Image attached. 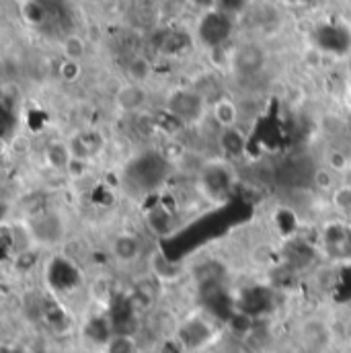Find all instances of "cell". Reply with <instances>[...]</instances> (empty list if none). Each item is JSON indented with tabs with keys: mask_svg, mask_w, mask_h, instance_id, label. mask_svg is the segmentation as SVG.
I'll use <instances>...</instances> for the list:
<instances>
[{
	"mask_svg": "<svg viewBox=\"0 0 351 353\" xmlns=\"http://www.w3.org/2000/svg\"><path fill=\"white\" fill-rule=\"evenodd\" d=\"M167 113H171L181 123L195 121L203 113V101L197 92L187 90V88H179L167 101Z\"/></svg>",
	"mask_w": 351,
	"mask_h": 353,
	"instance_id": "obj_1",
	"label": "cell"
},
{
	"mask_svg": "<svg viewBox=\"0 0 351 353\" xmlns=\"http://www.w3.org/2000/svg\"><path fill=\"white\" fill-rule=\"evenodd\" d=\"M150 72H152L150 62H148L146 58H142V56L132 58V60H130V64H128V77H130V83L142 85V83H146V81L150 79Z\"/></svg>",
	"mask_w": 351,
	"mask_h": 353,
	"instance_id": "obj_11",
	"label": "cell"
},
{
	"mask_svg": "<svg viewBox=\"0 0 351 353\" xmlns=\"http://www.w3.org/2000/svg\"><path fill=\"white\" fill-rule=\"evenodd\" d=\"M333 205L339 210H351V187H337L333 193Z\"/></svg>",
	"mask_w": 351,
	"mask_h": 353,
	"instance_id": "obj_17",
	"label": "cell"
},
{
	"mask_svg": "<svg viewBox=\"0 0 351 353\" xmlns=\"http://www.w3.org/2000/svg\"><path fill=\"white\" fill-rule=\"evenodd\" d=\"M312 185L321 193H335L337 189V173H333L329 167H319L312 175Z\"/></svg>",
	"mask_w": 351,
	"mask_h": 353,
	"instance_id": "obj_12",
	"label": "cell"
},
{
	"mask_svg": "<svg viewBox=\"0 0 351 353\" xmlns=\"http://www.w3.org/2000/svg\"><path fill=\"white\" fill-rule=\"evenodd\" d=\"M177 339L183 343V347L187 352L195 350V347H201L210 339V327L203 321H189V323H185L179 329V337Z\"/></svg>",
	"mask_w": 351,
	"mask_h": 353,
	"instance_id": "obj_8",
	"label": "cell"
},
{
	"mask_svg": "<svg viewBox=\"0 0 351 353\" xmlns=\"http://www.w3.org/2000/svg\"><path fill=\"white\" fill-rule=\"evenodd\" d=\"M81 74H83V66H81V62L64 60V62L60 64V77H62V81H66V83H74V81H79V79H81Z\"/></svg>",
	"mask_w": 351,
	"mask_h": 353,
	"instance_id": "obj_16",
	"label": "cell"
},
{
	"mask_svg": "<svg viewBox=\"0 0 351 353\" xmlns=\"http://www.w3.org/2000/svg\"><path fill=\"white\" fill-rule=\"evenodd\" d=\"M146 103H148V92L142 85L128 83V85L117 88V92H115V105L123 113H134L136 115L140 111H146L144 109Z\"/></svg>",
	"mask_w": 351,
	"mask_h": 353,
	"instance_id": "obj_4",
	"label": "cell"
},
{
	"mask_svg": "<svg viewBox=\"0 0 351 353\" xmlns=\"http://www.w3.org/2000/svg\"><path fill=\"white\" fill-rule=\"evenodd\" d=\"M144 224L146 228L157 236V239H167L175 232V220L165 208H152L144 214Z\"/></svg>",
	"mask_w": 351,
	"mask_h": 353,
	"instance_id": "obj_7",
	"label": "cell"
},
{
	"mask_svg": "<svg viewBox=\"0 0 351 353\" xmlns=\"http://www.w3.org/2000/svg\"><path fill=\"white\" fill-rule=\"evenodd\" d=\"M187 350L183 347V343L179 341V339H169V341H165L163 343V347H161V353H185Z\"/></svg>",
	"mask_w": 351,
	"mask_h": 353,
	"instance_id": "obj_18",
	"label": "cell"
},
{
	"mask_svg": "<svg viewBox=\"0 0 351 353\" xmlns=\"http://www.w3.org/2000/svg\"><path fill=\"white\" fill-rule=\"evenodd\" d=\"M21 14L27 23L31 25H41L43 19H46V8L41 6V2L37 0H27L21 4Z\"/></svg>",
	"mask_w": 351,
	"mask_h": 353,
	"instance_id": "obj_13",
	"label": "cell"
},
{
	"mask_svg": "<svg viewBox=\"0 0 351 353\" xmlns=\"http://www.w3.org/2000/svg\"><path fill=\"white\" fill-rule=\"evenodd\" d=\"M212 117H214V121L218 123V128H220L222 132H224V130L237 128L239 117H241V111H239L237 101L230 99V97H220V99L212 105Z\"/></svg>",
	"mask_w": 351,
	"mask_h": 353,
	"instance_id": "obj_6",
	"label": "cell"
},
{
	"mask_svg": "<svg viewBox=\"0 0 351 353\" xmlns=\"http://www.w3.org/2000/svg\"><path fill=\"white\" fill-rule=\"evenodd\" d=\"M148 269H150L152 277L161 283H175L185 273V265L169 259L159 247H154L148 253Z\"/></svg>",
	"mask_w": 351,
	"mask_h": 353,
	"instance_id": "obj_3",
	"label": "cell"
},
{
	"mask_svg": "<svg viewBox=\"0 0 351 353\" xmlns=\"http://www.w3.org/2000/svg\"><path fill=\"white\" fill-rule=\"evenodd\" d=\"M74 159L77 161H90L92 157H97L103 148V138L99 132H81L79 138L70 144Z\"/></svg>",
	"mask_w": 351,
	"mask_h": 353,
	"instance_id": "obj_9",
	"label": "cell"
},
{
	"mask_svg": "<svg viewBox=\"0 0 351 353\" xmlns=\"http://www.w3.org/2000/svg\"><path fill=\"white\" fill-rule=\"evenodd\" d=\"M111 255L119 265H134L144 255V243L134 232H117L109 243Z\"/></svg>",
	"mask_w": 351,
	"mask_h": 353,
	"instance_id": "obj_2",
	"label": "cell"
},
{
	"mask_svg": "<svg viewBox=\"0 0 351 353\" xmlns=\"http://www.w3.org/2000/svg\"><path fill=\"white\" fill-rule=\"evenodd\" d=\"M43 161L54 171H70L74 163V152L68 142H50L43 150Z\"/></svg>",
	"mask_w": 351,
	"mask_h": 353,
	"instance_id": "obj_5",
	"label": "cell"
},
{
	"mask_svg": "<svg viewBox=\"0 0 351 353\" xmlns=\"http://www.w3.org/2000/svg\"><path fill=\"white\" fill-rule=\"evenodd\" d=\"M109 353H136L134 350V341L130 335H115L113 339H109V345H107Z\"/></svg>",
	"mask_w": 351,
	"mask_h": 353,
	"instance_id": "obj_15",
	"label": "cell"
},
{
	"mask_svg": "<svg viewBox=\"0 0 351 353\" xmlns=\"http://www.w3.org/2000/svg\"><path fill=\"white\" fill-rule=\"evenodd\" d=\"M62 54H64V60H72V62H81L87 54V43L83 37L79 35H68L64 37L62 41Z\"/></svg>",
	"mask_w": 351,
	"mask_h": 353,
	"instance_id": "obj_10",
	"label": "cell"
},
{
	"mask_svg": "<svg viewBox=\"0 0 351 353\" xmlns=\"http://www.w3.org/2000/svg\"><path fill=\"white\" fill-rule=\"evenodd\" d=\"M325 167H329L333 173L341 175L350 169V159L343 150H329L325 154Z\"/></svg>",
	"mask_w": 351,
	"mask_h": 353,
	"instance_id": "obj_14",
	"label": "cell"
}]
</instances>
